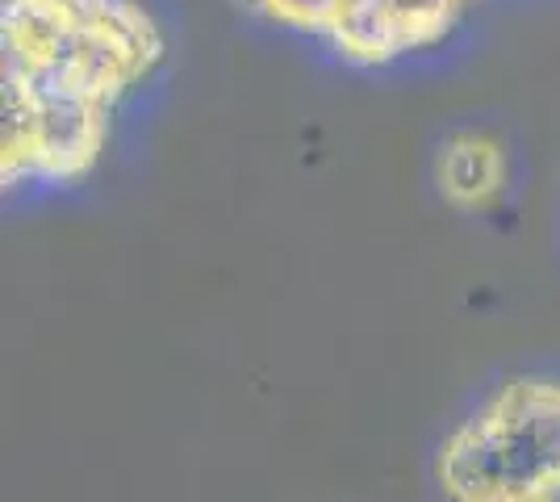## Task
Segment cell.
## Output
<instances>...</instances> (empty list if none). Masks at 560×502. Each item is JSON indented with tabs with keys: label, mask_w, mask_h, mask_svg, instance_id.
Here are the masks:
<instances>
[{
	"label": "cell",
	"mask_w": 560,
	"mask_h": 502,
	"mask_svg": "<svg viewBox=\"0 0 560 502\" xmlns=\"http://www.w3.org/2000/svg\"><path fill=\"white\" fill-rule=\"evenodd\" d=\"M167 63L147 0H0V180L68 189L93 176L117 114Z\"/></svg>",
	"instance_id": "cell-1"
},
{
	"label": "cell",
	"mask_w": 560,
	"mask_h": 502,
	"mask_svg": "<svg viewBox=\"0 0 560 502\" xmlns=\"http://www.w3.org/2000/svg\"><path fill=\"white\" fill-rule=\"evenodd\" d=\"M447 502H560V382L514 377L440 444Z\"/></svg>",
	"instance_id": "cell-2"
},
{
	"label": "cell",
	"mask_w": 560,
	"mask_h": 502,
	"mask_svg": "<svg viewBox=\"0 0 560 502\" xmlns=\"http://www.w3.org/2000/svg\"><path fill=\"white\" fill-rule=\"evenodd\" d=\"M259 25L351 72H389L444 50L498 0H238Z\"/></svg>",
	"instance_id": "cell-3"
},
{
	"label": "cell",
	"mask_w": 560,
	"mask_h": 502,
	"mask_svg": "<svg viewBox=\"0 0 560 502\" xmlns=\"http://www.w3.org/2000/svg\"><path fill=\"white\" fill-rule=\"evenodd\" d=\"M435 180L456 210H481L506 189V151L481 130H460L440 147Z\"/></svg>",
	"instance_id": "cell-4"
}]
</instances>
